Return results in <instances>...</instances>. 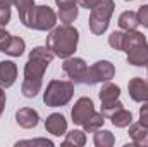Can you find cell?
<instances>
[{
  "mask_svg": "<svg viewBox=\"0 0 148 147\" xmlns=\"http://www.w3.org/2000/svg\"><path fill=\"white\" fill-rule=\"evenodd\" d=\"M24 47H26V43H24L23 38L12 35V40H10V43H9V47H7L5 54H9V55H12V57H19V55L24 52Z\"/></svg>",
  "mask_w": 148,
  "mask_h": 147,
  "instance_id": "ffe728a7",
  "label": "cell"
},
{
  "mask_svg": "<svg viewBox=\"0 0 148 147\" xmlns=\"http://www.w3.org/2000/svg\"><path fill=\"white\" fill-rule=\"evenodd\" d=\"M16 119H17V125L23 126V128H35L40 121L38 118V112L31 107H23V109L17 111L16 114Z\"/></svg>",
  "mask_w": 148,
  "mask_h": 147,
  "instance_id": "5bb4252c",
  "label": "cell"
},
{
  "mask_svg": "<svg viewBox=\"0 0 148 147\" xmlns=\"http://www.w3.org/2000/svg\"><path fill=\"white\" fill-rule=\"evenodd\" d=\"M10 2H12V3H14V0H10Z\"/></svg>",
  "mask_w": 148,
  "mask_h": 147,
  "instance_id": "836d02e7",
  "label": "cell"
},
{
  "mask_svg": "<svg viewBox=\"0 0 148 147\" xmlns=\"http://www.w3.org/2000/svg\"><path fill=\"white\" fill-rule=\"evenodd\" d=\"M10 0H0V28H3L10 19Z\"/></svg>",
  "mask_w": 148,
  "mask_h": 147,
  "instance_id": "cb8c5ba5",
  "label": "cell"
},
{
  "mask_svg": "<svg viewBox=\"0 0 148 147\" xmlns=\"http://www.w3.org/2000/svg\"><path fill=\"white\" fill-rule=\"evenodd\" d=\"M126 2H129V0H126Z\"/></svg>",
  "mask_w": 148,
  "mask_h": 147,
  "instance_id": "e575fe53",
  "label": "cell"
},
{
  "mask_svg": "<svg viewBox=\"0 0 148 147\" xmlns=\"http://www.w3.org/2000/svg\"><path fill=\"white\" fill-rule=\"evenodd\" d=\"M74 94L73 81H62V80H52L43 94V102L50 107L66 106Z\"/></svg>",
  "mask_w": 148,
  "mask_h": 147,
  "instance_id": "277c9868",
  "label": "cell"
},
{
  "mask_svg": "<svg viewBox=\"0 0 148 147\" xmlns=\"http://www.w3.org/2000/svg\"><path fill=\"white\" fill-rule=\"evenodd\" d=\"M147 144H148V137H147Z\"/></svg>",
  "mask_w": 148,
  "mask_h": 147,
  "instance_id": "d6a6232c",
  "label": "cell"
},
{
  "mask_svg": "<svg viewBox=\"0 0 148 147\" xmlns=\"http://www.w3.org/2000/svg\"><path fill=\"white\" fill-rule=\"evenodd\" d=\"M124 35L126 33H121V31H114L110 37H109V45L115 50H122V45H124Z\"/></svg>",
  "mask_w": 148,
  "mask_h": 147,
  "instance_id": "d4e9b609",
  "label": "cell"
},
{
  "mask_svg": "<svg viewBox=\"0 0 148 147\" xmlns=\"http://www.w3.org/2000/svg\"><path fill=\"white\" fill-rule=\"evenodd\" d=\"M53 52L48 49V47H36L31 50L29 54V59L26 62V68H24V81H23V95L31 99V97H36V94L41 88V78L45 69L48 68V64L52 62L53 59Z\"/></svg>",
  "mask_w": 148,
  "mask_h": 147,
  "instance_id": "6da1fadb",
  "label": "cell"
},
{
  "mask_svg": "<svg viewBox=\"0 0 148 147\" xmlns=\"http://www.w3.org/2000/svg\"><path fill=\"white\" fill-rule=\"evenodd\" d=\"M129 97L136 102H147L148 101V81L143 78H133L127 85Z\"/></svg>",
  "mask_w": 148,
  "mask_h": 147,
  "instance_id": "30bf717a",
  "label": "cell"
},
{
  "mask_svg": "<svg viewBox=\"0 0 148 147\" xmlns=\"http://www.w3.org/2000/svg\"><path fill=\"white\" fill-rule=\"evenodd\" d=\"M110 119H112V123H114L115 126H119V128H126V126L131 125V121H133V114H131L129 111H126L124 107H121L119 111H115V112L112 114Z\"/></svg>",
  "mask_w": 148,
  "mask_h": 147,
  "instance_id": "d6986e66",
  "label": "cell"
},
{
  "mask_svg": "<svg viewBox=\"0 0 148 147\" xmlns=\"http://www.w3.org/2000/svg\"><path fill=\"white\" fill-rule=\"evenodd\" d=\"M55 3L59 5V17H60L62 23L69 24L77 17L76 0H55Z\"/></svg>",
  "mask_w": 148,
  "mask_h": 147,
  "instance_id": "7c38bea8",
  "label": "cell"
},
{
  "mask_svg": "<svg viewBox=\"0 0 148 147\" xmlns=\"http://www.w3.org/2000/svg\"><path fill=\"white\" fill-rule=\"evenodd\" d=\"M129 137L133 139V142H134L136 146H143V144H147V137H148L147 126H143L141 123L131 125V128H129Z\"/></svg>",
  "mask_w": 148,
  "mask_h": 147,
  "instance_id": "ac0fdd59",
  "label": "cell"
},
{
  "mask_svg": "<svg viewBox=\"0 0 148 147\" xmlns=\"http://www.w3.org/2000/svg\"><path fill=\"white\" fill-rule=\"evenodd\" d=\"M62 69L64 73L71 78V81L74 83H84V78H86V71H88V66L83 59L79 57H74V59H66V62L62 64Z\"/></svg>",
  "mask_w": 148,
  "mask_h": 147,
  "instance_id": "ba28073f",
  "label": "cell"
},
{
  "mask_svg": "<svg viewBox=\"0 0 148 147\" xmlns=\"http://www.w3.org/2000/svg\"><path fill=\"white\" fill-rule=\"evenodd\" d=\"M3 107H5V92H3V88L0 87V116H2V112H3Z\"/></svg>",
  "mask_w": 148,
  "mask_h": 147,
  "instance_id": "1f68e13d",
  "label": "cell"
},
{
  "mask_svg": "<svg viewBox=\"0 0 148 147\" xmlns=\"http://www.w3.org/2000/svg\"><path fill=\"white\" fill-rule=\"evenodd\" d=\"M16 146H48L52 147L53 144L50 142V140H45V139H40V140H23V142H17Z\"/></svg>",
  "mask_w": 148,
  "mask_h": 147,
  "instance_id": "f1b7e54d",
  "label": "cell"
},
{
  "mask_svg": "<svg viewBox=\"0 0 148 147\" xmlns=\"http://www.w3.org/2000/svg\"><path fill=\"white\" fill-rule=\"evenodd\" d=\"M122 50L127 54V62L133 66H145L148 64V43L145 35L133 30L124 35Z\"/></svg>",
  "mask_w": 148,
  "mask_h": 147,
  "instance_id": "3957f363",
  "label": "cell"
},
{
  "mask_svg": "<svg viewBox=\"0 0 148 147\" xmlns=\"http://www.w3.org/2000/svg\"><path fill=\"white\" fill-rule=\"evenodd\" d=\"M17 78V66L12 61H2L0 62V87L9 88L14 85Z\"/></svg>",
  "mask_w": 148,
  "mask_h": 147,
  "instance_id": "8fae6325",
  "label": "cell"
},
{
  "mask_svg": "<svg viewBox=\"0 0 148 147\" xmlns=\"http://www.w3.org/2000/svg\"><path fill=\"white\" fill-rule=\"evenodd\" d=\"M114 9H115L114 0H102L98 5H95L91 9V16H90V30H91V33L102 35V33L107 31Z\"/></svg>",
  "mask_w": 148,
  "mask_h": 147,
  "instance_id": "5b68a950",
  "label": "cell"
},
{
  "mask_svg": "<svg viewBox=\"0 0 148 147\" xmlns=\"http://www.w3.org/2000/svg\"><path fill=\"white\" fill-rule=\"evenodd\" d=\"M121 107H122V102H119V101H114V102H109V104H102V114H103V118H110L112 114L115 111H119Z\"/></svg>",
  "mask_w": 148,
  "mask_h": 147,
  "instance_id": "484cf974",
  "label": "cell"
},
{
  "mask_svg": "<svg viewBox=\"0 0 148 147\" xmlns=\"http://www.w3.org/2000/svg\"><path fill=\"white\" fill-rule=\"evenodd\" d=\"M136 14H138V21H140V24H143L145 28H148V5H141L140 10H138Z\"/></svg>",
  "mask_w": 148,
  "mask_h": 147,
  "instance_id": "83f0119b",
  "label": "cell"
},
{
  "mask_svg": "<svg viewBox=\"0 0 148 147\" xmlns=\"http://www.w3.org/2000/svg\"><path fill=\"white\" fill-rule=\"evenodd\" d=\"M119 94H121V90H119L117 85H114V83H105V85L102 87V90H100V101H102V104L114 102V101L119 99Z\"/></svg>",
  "mask_w": 148,
  "mask_h": 147,
  "instance_id": "e0dca14e",
  "label": "cell"
},
{
  "mask_svg": "<svg viewBox=\"0 0 148 147\" xmlns=\"http://www.w3.org/2000/svg\"><path fill=\"white\" fill-rule=\"evenodd\" d=\"M84 144H86L84 133H83L81 130H74L71 133H67V137H66V140H64L62 146L67 147V146H84Z\"/></svg>",
  "mask_w": 148,
  "mask_h": 147,
  "instance_id": "7402d4cb",
  "label": "cell"
},
{
  "mask_svg": "<svg viewBox=\"0 0 148 147\" xmlns=\"http://www.w3.org/2000/svg\"><path fill=\"white\" fill-rule=\"evenodd\" d=\"M103 121H105L103 114H102V112H100V114H97V112H95V114H93V116H91L84 125H83V126H84V130H86V132H97V130L103 125Z\"/></svg>",
  "mask_w": 148,
  "mask_h": 147,
  "instance_id": "603a6c76",
  "label": "cell"
},
{
  "mask_svg": "<svg viewBox=\"0 0 148 147\" xmlns=\"http://www.w3.org/2000/svg\"><path fill=\"white\" fill-rule=\"evenodd\" d=\"M45 128H47L52 135L60 137V135H64L66 130H67V121H66V118H64L62 114L53 112V114H50V116L47 118V121H45Z\"/></svg>",
  "mask_w": 148,
  "mask_h": 147,
  "instance_id": "4fadbf2b",
  "label": "cell"
},
{
  "mask_svg": "<svg viewBox=\"0 0 148 147\" xmlns=\"http://www.w3.org/2000/svg\"><path fill=\"white\" fill-rule=\"evenodd\" d=\"M55 21H57V16L48 5H38V7L35 5L33 14L29 17V23H28V28L47 31V30H52L55 26Z\"/></svg>",
  "mask_w": 148,
  "mask_h": 147,
  "instance_id": "8992f818",
  "label": "cell"
},
{
  "mask_svg": "<svg viewBox=\"0 0 148 147\" xmlns=\"http://www.w3.org/2000/svg\"><path fill=\"white\" fill-rule=\"evenodd\" d=\"M102 0H79V5L84 9H93L95 5H98Z\"/></svg>",
  "mask_w": 148,
  "mask_h": 147,
  "instance_id": "4dcf8cb0",
  "label": "cell"
},
{
  "mask_svg": "<svg viewBox=\"0 0 148 147\" xmlns=\"http://www.w3.org/2000/svg\"><path fill=\"white\" fill-rule=\"evenodd\" d=\"M115 73L114 66L109 61H98L95 62L91 68H88L86 78H84V85H95V83H102V81H109Z\"/></svg>",
  "mask_w": 148,
  "mask_h": 147,
  "instance_id": "52a82bcc",
  "label": "cell"
},
{
  "mask_svg": "<svg viewBox=\"0 0 148 147\" xmlns=\"http://www.w3.org/2000/svg\"><path fill=\"white\" fill-rule=\"evenodd\" d=\"M14 5L17 7L19 10V19L24 26H28L29 23V17L33 14V9H35V0H14Z\"/></svg>",
  "mask_w": 148,
  "mask_h": 147,
  "instance_id": "9a60e30c",
  "label": "cell"
},
{
  "mask_svg": "<svg viewBox=\"0 0 148 147\" xmlns=\"http://www.w3.org/2000/svg\"><path fill=\"white\" fill-rule=\"evenodd\" d=\"M47 47L53 52V55L60 59L71 57L77 47V30L71 24H62L55 28L47 37Z\"/></svg>",
  "mask_w": 148,
  "mask_h": 147,
  "instance_id": "7a4b0ae2",
  "label": "cell"
},
{
  "mask_svg": "<svg viewBox=\"0 0 148 147\" xmlns=\"http://www.w3.org/2000/svg\"><path fill=\"white\" fill-rule=\"evenodd\" d=\"M138 24H140V21H138V14L133 12V10H126V12H122V14L119 16V26H121L122 30H126V31H133V30H136Z\"/></svg>",
  "mask_w": 148,
  "mask_h": 147,
  "instance_id": "2e32d148",
  "label": "cell"
},
{
  "mask_svg": "<svg viewBox=\"0 0 148 147\" xmlns=\"http://www.w3.org/2000/svg\"><path fill=\"white\" fill-rule=\"evenodd\" d=\"M114 142H115V139H114V135L110 132H107V130H97L95 132V146L110 147L114 146Z\"/></svg>",
  "mask_w": 148,
  "mask_h": 147,
  "instance_id": "44dd1931",
  "label": "cell"
},
{
  "mask_svg": "<svg viewBox=\"0 0 148 147\" xmlns=\"http://www.w3.org/2000/svg\"><path fill=\"white\" fill-rule=\"evenodd\" d=\"M140 123H141L143 126H147V128H148V104H147V106H143V107L140 109Z\"/></svg>",
  "mask_w": 148,
  "mask_h": 147,
  "instance_id": "f546056e",
  "label": "cell"
},
{
  "mask_svg": "<svg viewBox=\"0 0 148 147\" xmlns=\"http://www.w3.org/2000/svg\"><path fill=\"white\" fill-rule=\"evenodd\" d=\"M93 114H95V107H93L91 99H88V97H81V99L74 104L73 111H71L73 121L76 125H84Z\"/></svg>",
  "mask_w": 148,
  "mask_h": 147,
  "instance_id": "9c48e42d",
  "label": "cell"
},
{
  "mask_svg": "<svg viewBox=\"0 0 148 147\" xmlns=\"http://www.w3.org/2000/svg\"><path fill=\"white\" fill-rule=\"evenodd\" d=\"M10 40H12V35H9L7 31H3V30L0 28V52H5V50H7Z\"/></svg>",
  "mask_w": 148,
  "mask_h": 147,
  "instance_id": "4316f807",
  "label": "cell"
}]
</instances>
